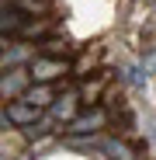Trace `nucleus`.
<instances>
[{"label": "nucleus", "instance_id": "1", "mask_svg": "<svg viewBox=\"0 0 156 160\" xmlns=\"http://www.w3.org/2000/svg\"><path fill=\"white\" fill-rule=\"evenodd\" d=\"M104 122H108V115H104L101 108H94V112H87V115H76V118H69V136H90V132H97Z\"/></svg>", "mask_w": 156, "mask_h": 160}, {"label": "nucleus", "instance_id": "2", "mask_svg": "<svg viewBox=\"0 0 156 160\" xmlns=\"http://www.w3.org/2000/svg\"><path fill=\"white\" fill-rule=\"evenodd\" d=\"M63 73H66L63 59H35L31 63V77L38 80V84H45V80H52V77H63Z\"/></svg>", "mask_w": 156, "mask_h": 160}, {"label": "nucleus", "instance_id": "3", "mask_svg": "<svg viewBox=\"0 0 156 160\" xmlns=\"http://www.w3.org/2000/svg\"><path fill=\"white\" fill-rule=\"evenodd\" d=\"M28 14L17 11V7H7L4 11V21H0V28H4V35H24V28H28Z\"/></svg>", "mask_w": 156, "mask_h": 160}, {"label": "nucleus", "instance_id": "4", "mask_svg": "<svg viewBox=\"0 0 156 160\" xmlns=\"http://www.w3.org/2000/svg\"><path fill=\"white\" fill-rule=\"evenodd\" d=\"M4 118L14 122V125H35L38 122V108H31V104H24V101H14Z\"/></svg>", "mask_w": 156, "mask_h": 160}, {"label": "nucleus", "instance_id": "5", "mask_svg": "<svg viewBox=\"0 0 156 160\" xmlns=\"http://www.w3.org/2000/svg\"><path fill=\"white\" fill-rule=\"evenodd\" d=\"M21 101H24V104H31V108H45L49 101H56V91H52L49 84H38V87H31V91H24Z\"/></svg>", "mask_w": 156, "mask_h": 160}, {"label": "nucleus", "instance_id": "6", "mask_svg": "<svg viewBox=\"0 0 156 160\" xmlns=\"http://www.w3.org/2000/svg\"><path fill=\"white\" fill-rule=\"evenodd\" d=\"M104 153H108L111 160H135L132 146H128V143H121V139H108V143H104Z\"/></svg>", "mask_w": 156, "mask_h": 160}, {"label": "nucleus", "instance_id": "7", "mask_svg": "<svg viewBox=\"0 0 156 160\" xmlns=\"http://www.w3.org/2000/svg\"><path fill=\"white\" fill-rule=\"evenodd\" d=\"M21 84H24V77H21V73H14V77H7V80H4V94H14V91H17Z\"/></svg>", "mask_w": 156, "mask_h": 160}, {"label": "nucleus", "instance_id": "8", "mask_svg": "<svg viewBox=\"0 0 156 160\" xmlns=\"http://www.w3.org/2000/svg\"><path fill=\"white\" fill-rule=\"evenodd\" d=\"M73 101H76V98H59V104H56V115H69V112H73Z\"/></svg>", "mask_w": 156, "mask_h": 160}]
</instances>
